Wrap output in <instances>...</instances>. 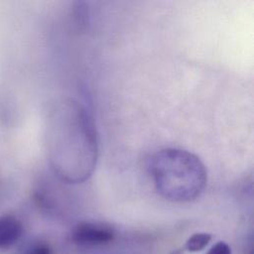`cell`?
Instances as JSON below:
<instances>
[{
  "label": "cell",
  "mask_w": 254,
  "mask_h": 254,
  "mask_svg": "<svg viewBox=\"0 0 254 254\" xmlns=\"http://www.w3.org/2000/svg\"><path fill=\"white\" fill-rule=\"evenodd\" d=\"M49 145L53 169L61 180L80 184L92 175L98 157L96 129L77 101L63 99L54 107Z\"/></svg>",
  "instance_id": "obj_1"
},
{
  "label": "cell",
  "mask_w": 254,
  "mask_h": 254,
  "mask_svg": "<svg viewBox=\"0 0 254 254\" xmlns=\"http://www.w3.org/2000/svg\"><path fill=\"white\" fill-rule=\"evenodd\" d=\"M171 254H183L181 250H174L171 252Z\"/></svg>",
  "instance_id": "obj_8"
},
{
  "label": "cell",
  "mask_w": 254,
  "mask_h": 254,
  "mask_svg": "<svg viewBox=\"0 0 254 254\" xmlns=\"http://www.w3.org/2000/svg\"><path fill=\"white\" fill-rule=\"evenodd\" d=\"M114 236L112 227L95 222H80L71 231V240L83 246L107 244L114 239Z\"/></svg>",
  "instance_id": "obj_3"
},
{
  "label": "cell",
  "mask_w": 254,
  "mask_h": 254,
  "mask_svg": "<svg viewBox=\"0 0 254 254\" xmlns=\"http://www.w3.org/2000/svg\"><path fill=\"white\" fill-rule=\"evenodd\" d=\"M23 234L22 222L13 215L0 216V249H7L16 244Z\"/></svg>",
  "instance_id": "obj_4"
},
{
  "label": "cell",
  "mask_w": 254,
  "mask_h": 254,
  "mask_svg": "<svg viewBox=\"0 0 254 254\" xmlns=\"http://www.w3.org/2000/svg\"><path fill=\"white\" fill-rule=\"evenodd\" d=\"M212 236L207 232H197L188 238L185 244V249L190 252H197L205 248L210 242Z\"/></svg>",
  "instance_id": "obj_5"
},
{
  "label": "cell",
  "mask_w": 254,
  "mask_h": 254,
  "mask_svg": "<svg viewBox=\"0 0 254 254\" xmlns=\"http://www.w3.org/2000/svg\"><path fill=\"white\" fill-rule=\"evenodd\" d=\"M149 171L157 191L174 202H188L204 190L207 173L194 154L176 148L157 152L150 160Z\"/></svg>",
  "instance_id": "obj_2"
},
{
  "label": "cell",
  "mask_w": 254,
  "mask_h": 254,
  "mask_svg": "<svg viewBox=\"0 0 254 254\" xmlns=\"http://www.w3.org/2000/svg\"><path fill=\"white\" fill-rule=\"evenodd\" d=\"M206 254H232V253H231V248L226 242L218 241L208 250Z\"/></svg>",
  "instance_id": "obj_7"
},
{
  "label": "cell",
  "mask_w": 254,
  "mask_h": 254,
  "mask_svg": "<svg viewBox=\"0 0 254 254\" xmlns=\"http://www.w3.org/2000/svg\"><path fill=\"white\" fill-rule=\"evenodd\" d=\"M22 254H53V250L45 242H35L29 245Z\"/></svg>",
  "instance_id": "obj_6"
}]
</instances>
